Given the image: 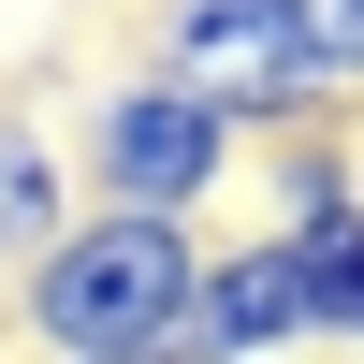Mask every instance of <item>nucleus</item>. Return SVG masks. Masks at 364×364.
Segmentation results:
<instances>
[{
    "label": "nucleus",
    "instance_id": "1",
    "mask_svg": "<svg viewBox=\"0 0 364 364\" xmlns=\"http://www.w3.org/2000/svg\"><path fill=\"white\" fill-rule=\"evenodd\" d=\"M190 291H204V233L102 219V204H87V219L15 277V336H29V364H175Z\"/></svg>",
    "mask_w": 364,
    "mask_h": 364
},
{
    "label": "nucleus",
    "instance_id": "2",
    "mask_svg": "<svg viewBox=\"0 0 364 364\" xmlns=\"http://www.w3.org/2000/svg\"><path fill=\"white\" fill-rule=\"evenodd\" d=\"M146 73L190 87V102H219L248 146H306V132L350 117V87L306 44V0H161L146 15Z\"/></svg>",
    "mask_w": 364,
    "mask_h": 364
},
{
    "label": "nucleus",
    "instance_id": "3",
    "mask_svg": "<svg viewBox=\"0 0 364 364\" xmlns=\"http://www.w3.org/2000/svg\"><path fill=\"white\" fill-rule=\"evenodd\" d=\"M73 175H87L102 219L204 233V204L248 175V132H233L219 102H190V87H161V73H117V87H87V117H73Z\"/></svg>",
    "mask_w": 364,
    "mask_h": 364
},
{
    "label": "nucleus",
    "instance_id": "4",
    "mask_svg": "<svg viewBox=\"0 0 364 364\" xmlns=\"http://www.w3.org/2000/svg\"><path fill=\"white\" fill-rule=\"evenodd\" d=\"M321 321H306V262H291V233H233V248H204V291H190V336L175 364H291Z\"/></svg>",
    "mask_w": 364,
    "mask_h": 364
},
{
    "label": "nucleus",
    "instance_id": "5",
    "mask_svg": "<svg viewBox=\"0 0 364 364\" xmlns=\"http://www.w3.org/2000/svg\"><path fill=\"white\" fill-rule=\"evenodd\" d=\"M73 190H87V175L58 161V132H44V117H15V102H0V277H29V262H44L58 233L87 219Z\"/></svg>",
    "mask_w": 364,
    "mask_h": 364
},
{
    "label": "nucleus",
    "instance_id": "6",
    "mask_svg": "<svg viewBox=\"0 0 364 364\" xmlns=\"http://www.w3.org/2000/svg\"><path fill=\"white\" fill-rule=\"evenodd\" d=\"M291 262H306L321 350H364V204H350V219H321V233H291Z\"/></svg>",
    "mask_w": 364,
    "mask_h": 364
},
{
    "label": "nucleus",
    "instance_id": "7",
    "mask_svg": "<svg viewBox=\"0 0 364 364\" xmlns=\"http://www.w3.org/2000/svg\"><path fill=\"white\" fill-rule=\"evenodd\" d=\"M262 190H277V219H262V233H321V219H350V204H364V175H350L336 132H306V146L262 161Z\"/></svg>",
    "mask_w": 364,
    "mask_h": 364
},
{
    "label": "nucleus",
    "instance_id": "8",
    "mask_svg": "<svg viewBox=\"0 0 364 364\" xmlns=\"http://www.w3.org/2000/svg\"><path fill=\"white\" fill-rule=\"evenodd\" d=\"M306 44H321V73L364 102V0H306Z\"/></svg>",
    "mask_w": 364,
    "mask_h": 364
}]
</instances>
